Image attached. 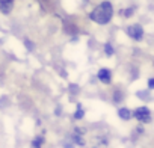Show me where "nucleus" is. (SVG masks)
I'll list each match as a JSON object with an SVG mask.
<instances>
[{"label": "nucleus", "mask_w": 154, "mask_h": 148, "mask_svg": "<svg viewBox=\"0 0 154 148\" xmlns=\"http://www.w3.org/2000/svg\"><path fill=\"white\" fill-rule=\"evenodd\" d=\"M122 100V94H121V91H115V95H113V101L115 103H119Z\"/></svg>", "instance_id": "obj_12"}, {"label": "nucleus", "mask_w": 154, "mask_h": 148, "mask_svg": "<svg viewBox=\"0 0 154 148\" xmlns=\"http://www.w3.org/2000/svg\"><path fill=\"white\" fill-rule=\"evenodd\" d=\"M148 88H149V89H154V77L148 80Z\"/></svg>", "instance_id": "obj_16"}, {"label": "nucleus", "mask_w": 154, "mask_h": 148, "mask_svg": "<svg viewBox=\"0 0 154 148\" xmlns=\"http://www.w3.org/2000/svg\"><path fill=\"white\" fill-rule=\"evenodd\" d=\"M104 53H106L107 56H112V54H113V47H112L110 42H106V44H104Z\"/></svg>", "instance_id": "obj_9"}, {"label": "nucleus", "mask_w": 154, "mask_h": 148, "mask_svg": "<svg viewBox=\"0 0 154 148\" xmlns=\"http://www.w3.org/2000/svg\"><path fill=\"white\" fill-rule=\"evenodd\" d=\"M65 148H74V146H72V143H71V145H69V143H65Z\"/></svg>", "instance_id": "obj_18"}, {"label": "nucleus", "mask_w": 154, "mask_h": 148, "mask_svg": "<svg viewBox=\"0 0 154 148\" xmlns=\"http://www.w3.org/2000/svg\"><path fill=\"white\" fill-rule=\"evenodd\" d=\"M44 143V136H36L33 140H32V146L33 148H41Z\"/></svg>", "instance_id": "obj_8"}, {"label": "nucleus", "mask_w": 154, "mask_h": 148, "mask_svg": "<svg viewBox=\"0 0 154 148\" xmlns=\"http://www.w3.org/2000/svg\"><path fill=\"white\" fill-rule=\"evenodd\" d=\"M133 116H134L139 122H143V124H146V122L151 121V112H149V109H148L146 106L137 107V109L133 112Z\"/></svg>", "instance_id": "obj_2"}, {"label": "nucleus", "mask_w": 154, "mask_h": 148, "mask_svg": "<svg viewBox=\"0 0 154 148\" xmlns=\"http://www.w3.org/2000/svg\"><path fill=\"white\" fill-rule=\"evenodd\" d=\"M133 12H134V8H133V6H131V8H127L125 11H121V14H122L124 17H131Z\"/></svg>", "instance_id": "obj_10"}, {"label": "nucleus", "mask_w": 154, "mask_h": 148, "mask_svg": "<svg viewBox=\"0 0 154 148\" xmlns=\"http://www.w3.org/2000/svg\"><path fill=\"white\" fill-rule=\"evenodd\" d=\"M113 17V6L110 2H101L91 14L89 18L97 24H107Z\"/></svg>", "instance_id": "obj_1"}, {"label": "nucleus", "mask_w": 154, "mask_h": 148, "mask_svg": "<svg viewBox=\"0 0 154 148\" xmlns=\"http://www.w3.org/2000/svg\"><path fill=\"white\" fill-rule=\"evenodd\" d=\"M85 116V110L82 107V104H77V110L74 112V119H82Z\"/></svg>", "instance_id": "obj_7"}, {"label": "nucleus", "mask_w": 154, "mask_h": 148, "mask_svg": "<svg viewBox=\"0 0 154 148\" xmlns=\"http://www.w3.org/2000/svg\"><path fill=\"white\" fill-rule=\"evenodd\" d=\"M118 116H119L121 119H124V121H128V119L131 118V112H130L127 107H121V109L118 110Z\"/></svg>", "instance_id": "obj_6"}, {"label": "nucleus", "mask_w": 154, "mask_h": 148, "mask_svg": "<svg viewBox=\"0 0 154 148\" xmlns=\"http://www.w3.org/2000/svg\"><path fill=\"white\" fill-rule=\"evenodd\" d=\"M127 35L134 41H140L143 38V29L140 24H131L127 27Z\"/></svg>", "instance_id": "obj_3"}, {"label": "nucleus", "mask_w": 154, "mask_h": 148, "mask_svg": "<svg viewBox=\"0 0 154 148\" xmlns=\"http://www.w3.org/2000/svg\"><path fill=\"white\" fill-rule=\"evenodd\" d=\"M12 6H14V0H0V12L2 14L5 15L11 14Z\"/></svg>", "instance_id": "obj_5"}, {"label": "nucleus", "mask_w": 154, "mask_h": 148, "mask_svg": "<svg viewBox=\"0 0 154 148\" xmlns=\"http://www.w3.org/2000/svg\"><path fill=\"white\" fill-rule=\"evenodd\" d=\"M54 113H56V115H59V113H60V107H57V109L54 110Z\"/></svg>", "instance_id": "obj_17"}, {"label": "nucleus", "mask_w": 154, "mask_h": 148, "mask_svg": "<svg viewBox=\"0 0 154 148\" xmlns=\"http://www.w3.org/2000/svg\"><path fill=\"white\" fill-rule=\"evenodd\" d=\"M137 97L146 100V98H148V94H146V91H139V92H137Z\"/></svg>", "instance_id": "obj_14"}, {"label": "nucleus", "mask_w": 154, "mask_h": 148, "mask_svg": "<svg viewBox=\"0 0 154 148\" xmlns=\"http://www.w3.org/2000/svg\"><path fill=\"white\" fill-rule=\"evenodd\" d=\"M72 139L75 140V143H77V145H85V140H83V139L80 137V134H75V133H74Z\"/></svg>", "instance_id": "obj_11"}, {"label": "nucleus", "mask_w": 154, "mask_h": 148, "mask_svg": "<svg viewBox=\"0 0 154 148\" xmlns=\"http://www.w3.org/2000/svg\"><path fill=\"white\" fill-rule=\"evenodd\" d=\"M97 77H98L100 82L109 85V83L112 82V72H110V69H107V68H101V69L98 71V74H97Z\"/></svg>", "instance_id": "obj_4"}, {"label": "nucleus", "mask_w": 154, "mask_h": 148, "mask_svg": "<svg viewBox=\"0 0 154 148\" xmlns=\"http://www.w3.org/2000/svg\"><path fill=\"white\" fill-rule=\"evenodd\" d=\"M24 45H26V48H27V50H30V51L33 50V44H32V41H30V39H24Z\"/></svg>", "instance_id": "obj_13"}, {"label": "nucleus", "mask_w": 154, "mask_h": 148, "mask_svg": "<svg viewBox=\"0 0 154 148\" xmlns=\"http://www.w3.org/2000/svg\"><path fill=\"white\" fill-rule=\"evenodd\" d=\"M85 128H82V127H75V130H74V133L75 134H85Z\"/></svg>", "instance_id": "obj_15"}]
</instances>
